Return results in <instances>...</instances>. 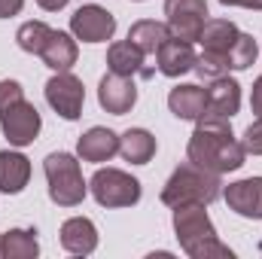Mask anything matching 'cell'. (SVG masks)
Wrapping results in <instances>:
<instances>
[{"label": "cell", "instance_id": "cell-3", "mask_svg": "<svg viewBox=\"0 0 262 259\" xmlns=\"http://www.w3.org/2000/svg\"><path fill=\"white\" fill-rule=\"evenodd\" d=\"M220 186H223L220 183V174L204 171V168H198L192 162H186V165H180L168 177V183L162 189V204H168V207H180V204H210V201H216L220 192H223Z\"/></svg>", "mask_w": 262, "mask_h": 259}, {"label": "cell", "instance_id": "cell-6", "mask_svg": "<svg viewBox=\"0 0 262 259\" xmlns=\"http://www.w3.org/2000/svg\"><path fill=\"white\" fill-rule=\"evenodd\" d=\"M46 101H49V107H52L61 119L73 122V119H79V113H82L85 89H82V82H79L73 73L58 70V73L46 82Z\"/></svg>", "mask_w": 262, "mask_h": 259}, {"label": "cell", "instance_id": "cell-1", "mask_svg": "<svg viewBox=\"0 0 262 259\" xmlns=\"http://www.w3.org/2000/svg\"><path fill=\"white\" fill-rule=\"evenodd\" d=\"M189 162L213 171V174H226V171H238L244 165V146L235 140V134L229 128V122H210V119H198V128L189 137L186 146Z\"/></svg>", "mask_w": 262, "mask_h": 259}, {"label": "cell", "instance_id": "cell-24", "mask_svg": "<svg viewBox=\"0 0 262 259\" xmlns=\"http://www.w3.org/2000/svg\"><path fill=\"white\" fill-rule=\"evenodd\" d=\"M49 34H52V28L46 21H25L18 28V34H15V43H18V49H25L31 55H40L46 40H49Z\"/></svg>", "mask_w": 262, "mask_h": 259}, {"label": "cell", "instance_id": "cell-9", "mask_svg": "<svg viewBox=\"0 0 262 259\" xmlns=\"http://www.w3.org/2000/svg\"><path fill=\"white\" fill-rule=\"evenodd\" d=\"M70 31L82 43H104V40H110L116 34V18L104 6L89 3V6H79L70 15Z\"/></svg>", "mask_w": 262, "mask_h": 259}, {"label": "cell", "instance_id": "cell-25", "mask_svg": "<svg viewBox=\"0 0 262 259\" xmlns=\"http://www.w3.org/2000/svg\"><path fill=\"white\" fill-rule=\"evenodd\" d=\"M256 55H259V46L250 34H241L229 52V70H247L250 64H256Z\"/></svg>", "mask_w": 262, "mask_h": 259}, {"label": "cell", "instance_id": "cell-26", "mask_svg": "<svg viewBox=\"0 0 262 259\" xmlns=\"http://www.w3.org/2000/svg\"><path fill=\"white\" fill-rule=\"evenodd\" d=\"M192 70H195L201 79H207V82H210V79H220V76H226V73H229V61H226L223 55L201 52V55L195 58V67H192Z\"/></svg>", "mask_w": 262, "mask_h": 259}, {"label": "cell", "instance_id": "cell-20", "mask_svg": "<svg viewBox=\"0 0 262 259\" xmlns=\"http://www.w3.org/2000/svg\"><path fill=\"white\" fill-rule=\"evenodd\" d=\"M40 58L46 61V67H52L55 73L58 70H70V67L76 64V43H73V37H67L64 31L52 28V34H49Z\"/></svg>", "mask_w": 262, "mask_h": 259}, {"label": "cell", "instance_id": "cell-14", "mask_svg": "<svg viewBox=\"0 0 262 259\" xmlns=\"http://www.w3.org/2000/svg\"><path fill=\"white\" fill-rule=\"evenodd\" d=\"M143 58L146 55L131 40L113 43L107 49V67H110V73H119V76H143V79H149L156 73V67H149Z\"/></svg>", "mask_w": 262, "mask_h": 259}, {"label": "cell", "instance_id": "cell-13", "mask_svg": "<svg viewBox=\"0 0 262 259\" xmlns=\"http://www.w3.org/2000/svg\"><path fill=\"white\" fill-rule=\"evenodd\" d=\"M195 49H192V43L189 40H180V37H168L162 46H159V52H156V61H159V70L165 73V76H183V73H189L192 67H195Z\"/></svg>", "mask_w": 262, "mask_h": 259}, {"label": "cell", "instance_id": "cell-23", "mask_svg": "<svg viewBox=\"0 0 262 259\" xmlns=\"http://www.w3.org/2000/svg\"><path fill=\"white\" fill-rule=\"evenodd\" d=\"M171 37V31H168V25H162V21H152V18H143V21H134L128 31V40L143 52V55H156L159 52V46L165 43Z\"/></svg>", "mask_w": 262, "mask_h": 259}, {"label": "cell", "instance_id": "cell-32", "mask_svg": "<svg viewBox=\"0 0 262 259\" xmlns=\"http://www.w3.org/2000/svg\"><path fill=\"white\" fill-rule=\"evenodd\" d=\"M37 3H40V6H43L46 12H58V9H64L70 0H37Z\"/></svg>", "mask_w": 262, "mask_h": 259}, {"label": "cell", "instance_id": "cell-4", "mask_svg": "<svg viewBox=\"0 0 262 259\" xmlns=\"http://www.w3.org/2000/svg\"><path fill=\"white\" fill-rule=\"evenodd\" d=\"M46 180H49V198L61 207H76L89 186L82 180V171H79V162L70 156V153H49L46 162Z\"/></svg>", "mask_w": 262, "mask_h": 259}, {"label": "cell", "instance_id": "cell-19", "mask_svg": "<svg viewBox=\"0 0 262 259\" xmlns=\"http://www.w3.org/2000/svg\"><path fill=\"white\" fill-rule=\"evenodd\" d=\"M28 177H31V162L21 153L0 149V192L6 195L21 192L28 186Z\"/></svg>", "mask_w": 262, "mask_h": 259}, {"label": "cell", "instance_id": "cell-16", "mask_svg": "<svg viewBox=\"0 0 262 259\" xmlns=\"http://www.w3.org/2000/svg\"><path fill=\"white\" fill-rule=\"evenodd\" d=\"M241 37V31L229 21V18H207L204 28H201V37L198 43L204 46V52H213V55H223L229 61V52L235 46V40Z\"/></svg>", "mask_w": 262, "mask_h": 259}, {"label": "cell", "instance_id": "cell-11", "mask_svg": "<svg viewBox=\"0 0 262 259\" xmlns=\"http://www.w3.org/2000/svg\"><path fill=\"white\" fill-rule=\"evenodd\" d=\"M98 101L107 113L113 116H125L131 107L137 104V85L131 76H119V73H107L98 85Z\"/></svg>", "mask_w": 262, "mask_h": 259}, {"label": "cell", "instance_id": "cell-18", "mask_svg": "<svg viewBox=\"0 0 262 259\" xmlns=\"http://www.w3.org/2000/svg\"><path fill=\"white\" fill-rule=\"evenodd\" d=\"M204 104H207V92L201 85H192V82L177 85L168 95V107L177 119H195L198 122L204 116Z\"/></svg>", "mask_w": 262, "mask_h": 259}, {"label": "cell", "instance_id": "cell-29", "mask_svg": "<svg viewBox=\"0 0 262 259\" xmlns=\"http://www.w3.org/2000/svg\"><path fill=\"white\" fill-rule=\"evenodd\" d=\"M250 107H253V116L262 119V76L253 82V92H250Z\"/></svg>", "mask_w": 262, "mask_h": 259}, {"label": "cell", "instance_id": "cell-33", "mask_svg": "<svg viewBox=\"0 0 262 259\" xmlns=\"http://www.w3.org/2000/svg\"><path fill=\"white\" fill-rule=\"evenodd\" d=\"M137 3H140V0H137Z\"/></svg>", "mask_w": 262, "mask_h": 259}, {"label": "cell", "instance_id": "cell-10", "mask_svg": "<svg viewBox=\"0 0 262 259\" xmlns=\"http://www.w3.org/2000/svg\"><path fill=\"white\" fill-rule=\"evenodd\" d=\"M204 92H207V104H204V116L201 119L229 122L238 113V107H241V85L235 79H229V76L210 79V85Z\"/></svg>", "mask_w": 262, "mask_h": 259}, {"label": "cell", "instance_id": "cell-17", "mask_svg": "<svg viewBox=\"0 0 262 259\" xmlns=\"http://www.w3.org/2000/svg\"><path fill=\"white\" fill-rule=\"evenodd\" d=\"M76 149L82 162H110L119 153V137L110 128H89L79 137Z\"/></svg>", "mask_w": 262, "mask_h": 259}, {"label": "cell", "instance_id": "cell-15", "mask_svg": "<svg viewBox=\"0 0 262 259\" xmlns=\"http://www.w3.org/2000/svg\"><path fill=\"white\" fill-rule=\"evenodd\" d=\"M61 247L67 253H76V256H89L95 253L98 247V229L92 220L85 217H73L61 226Z\"/></svg>", "mask_w": 262, "mask_h": 259}, {"label": "cell", "instance_id": "cell-27", "mask_svg": "<svg viewBox=\"0 0 262 259\" xmlns=\"http://www.w3.org/2000/svg\"><path fill=\"white\" fill-rule=\"evenodd\" d=\"M244 153H253V156H262V119H256L253 125H247L244 131V140H241Z\"/></svg>", "mask_w": 262, "mask_h": 259}, {"label": "cell", "instance_id": "cell-8", "mask_svg": "<svg viewBox=\"0 0 262 259\" xmlns=\"http://www.w3.org/2000/svg\"><path fill=\"white\" fill-rule=\"evenodd\" d=\"M40 125H43L40 110H37L34 104H28L25 98L15 101L9 110L0 113V128H3L6 140H9L12 146H28V143H34L37 134H40Z\"/></svg>", "mask_w": 262, "mask_h": 259}, {"label": "cell", "instance_id": "cell-7", "mask_svg": "<svg viewBox=\"0 0 262 259\" xmlns=\"http://www.w3.org/2000/svg\"><path fill=\"white\" fill-rule=\"evenodd\" d=\"M168 31L180 40H198L201 28L207 21V0H165Z\"/></svg>", "mask_w": 262, "mask_h": 259}, {"label": "cell", "instance_id": "cell-12", "mask_svg": "<svg viewBox=\"0 0 262 259\" xmlns=\"http://www.w3.org/2000/svg\"><path fill=\"white\" fill-rule=\"evenodd\" d=\"M226 204L238 217L262 220V177H247L226 186Z\"/></svg>", "mask_w": 262, "mask_h": 259}, {"label": "cell", "instance_id": "cell-30", "mask_svg": "<svg viewBox=\"0 0 262 259\" xmlns=\"http://www.w3.org/2000/svg\"><path fill=\"white\" fill-rule=\"evenodd\" d=\"M25 6V0H0V18H9V15H18Z\"/></svg>", "mask_w": 262, "mask_h": 259}, {"label": "cell", "instance_id": "cell-31", "mask_svg": "<svg viewBox=\"0 0 262 259\" xmlns=\"http://www.w3.org/2000/svg\"><path fill=\"white\" fill-rule=\"evenodd\" d=\"M226 6H244V9H262V0H220Z\"/></svg>", "mask_w": 262, "mask_h": 259}, {"label": "cell", "instance_id": "cell-2", "mask_svg": "<svg viewBox=\"0 0 262 259\" xmlns=\"http://www.w3.org/2000/svg\"><path fill=\"white\" fill-rule=\"evenodd\" d=\"M207 204H180L174 207V232L183 253L192 259H232L235 253L216 238V229L204 210Z\"/></svg>", "mask_w": 262, "mask_h": 259}, {"label": "cell", "instance_id": "cell-5", "mask_svg": "<svg viewBox=\"0 0 262 259\" xmlns=\"http://www.w3.org/2000/svg\"><path fill=\"white\" fill-rule=\"evenodd\" d=\"M89 189L95 195V201L101 207H131L140 201V183L125 174V171H116V168H101L95 171Z\"/></svg>", "mask_w": 262, "mask_h": 259}, {"label": "cell", "instance_id": "cell-22", "mask_svg": "<svg viewBox=\"0 0 262 259\" xmlns=\"http://www.w3.org/2000/svg\"><path fill=\"white\" fill-rule=\"evenodd\" d=\"M40 253V241L34 229H9L0 235V256L3 259H34Z\"/></svg>", "mask_w": 262, "mask_h": 259}, {"label": "cell", "instance_id": "cell-28", "mask_svg": "<svg viewBox=\"0 0 262 259\" xmlns=\"http://www.w3.org/2000/svg\"><path fill=\"white\" fill-rule=\"evenodd\" d=\"M25 95H21V85L15 82V79H3L0 82V113L3 110H9L15 101H21Z\"/></svg>", "mask_w": 262, "mask_h": 259}, {"label": "cell", "instance_id": "cell-21", "mask_svg": "<svg viewBox=\"0 0 262 259\" xmlns=\"http://www.w3.org/2000/svg\"><path fill=\"white\" fill-rule=\"evenodd\" d=\"M119 153L131 165H146L156 156V137L146 128H128L119 137Z\"/></svg>", "mask_w": 262, "mask_h": 259}]
</instances>
